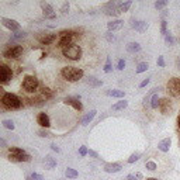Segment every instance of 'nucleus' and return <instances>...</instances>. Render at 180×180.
I'll use <instances>...</instances> for the list:
<instances>
[{
  "mask_svg": "<svg viewBox=\"0 0 180 180\" xmlns=\"http://www.w3.org/2000/svg\"><path fill=\"white\" fill-rule=\"evenodd\" d=\"M122 25H124L122 20H114V21L108 22V24H107V27H108L110 31H115V30H120Z\"/></svg>",
  "mask_w": 180,
  "mask_h": 180,
  "instance_id": "nucleus-19",
  "label": "nucleus"
},
{
  "mask_svg": "<svg viewBox=\"0 0 180 180\" xmlns=\"http://www.w3.org/2000/svg\"><path fill=\"white\" fill-rule=\"evenodd\" d=\"M128 106V101H125V100H121V101H117L115 104H112V107L111 108L114 110V111H118V110H122V108H125V107Z\"/></svg>",
  "mask_w": 180,
  "mask_h": 180,
  "instance_id": "nucleus-24",
  "label": "nucleus"
},
{
  "mask_svg": "<svg viewBox=\"0 0 180 180\" xmlns=\"http://www.w3.org/2000/svg\"><path fill=\"white\" fill-rule=\"evenodd\" d=\"M31 179H32V180H45L44 177H42L41 174H38V173H32V174H31Z\"/></svg>",
  "mask_w": 180,
  "mask_h": 180,
  "instance_id": "nucleus-42",
  "label": "nucleus"
},
{
  "mask_svg": "<svg viewBox=\"0 0 180 180\" xmlns=\"http://www.w3.org/2000/svg\"><path fill=\"white\" fill-rule=\"evenodd\" d=\"M127 180H142V174L141 173H135V174H128Z\"/></svg>",
  "mask_w": 180,
  "mask_h": 180,
  "instance_id": "nucleus-34",
  "label": "nucleus"
},
{
  "mask_svg": "<svg viewBox=\"0 0 180 180\" xmlns=\"http://www.w3.org/2000/svg\"><path fill=\"white\" fill-rule=\"evenodd\" d=\"M170 143H172V139L170 138H165L163 141H160L159 143H158V149L162 152H168L169 148H170Z\"/></svg>",
  "mask_w": 180,
  "mask_h": 180,
  "instance_id": "nucleus-17",
  "label": "nucleus"
},
{
  "mask_svg": "<svg viewBox=\"0 0 180 180\" xmlns=\"http://www.w3.org/2000/svg\"><path fill=\"white\" fill-rule=\"evenodd\" d=\"M61 75L69 82H78L83 78V70L78 69V68H73V66H65L62 68Z\"/></svg>",
  "mask_w": 180,
  "mask_h": 180,
  "instance_id": "nucleus-1",
  "label": "nucleus"
},
{
  "mask_svg": "<svg viewBox=\"0 0 180 180\" xmlns=\"http://www.w3.org/2000/svg\"><path fill=\"white\" fill-rule=\"evenodd\" d=\"M8 152L10 153H13V155H20V153H25L22 149H20V148H16V146H11L10 149H8Z\"/></svg>",
  "mask_w": 180,
  "mask_h": 180,
  "instance_id": "nucleus-33",
  "label": "nucleus"
},
{
  "mask_svg": "<svg viewBox=\"0 0 180 180\" xmlns=\"http://www.w3.org/2000/svg\"><path fill=\"white\" fill-rule=\"evenodd\" d=\"M132 28H134L135 31H138V32H143V31H146V28H148V22L146 21H135L134 24H132Z\"/></svg>",
  "mask_w": 180,
  "mask_h": 180,
  "instance_id": "nucleus-18",
  "label": "nucleus"
},
{
  "mask_svg": "<svg viewBox=\"0 0 180 180\" xmlns=\"http://www.w3.org/2000/svg\"><path fill=\"white\" fill-rule=\"evenodd\" d=\"M159 108H160V111H162V114H168V112L170 111L172 106H170V101H169V98H162V100H160Z\"/></svg>",
  "mask_w": 180,
  "mask_h": 180,
  "instance_id": "nucleus-15",
  "label": "nucleus"
},
{
  "mask_svg": "<svg viewBox=\"0 0 180 180\" xmlns=\"http://www.w3.org/2000/svg\"><path fill=\"white\" fill-rule=\"evenodd\" d=\"M21 53H22V48L20 47V45H11V47H8L7 49L3 52V56L7 59H17V58H20Z\"/></svg>",
  "mask_w": 180,
  "mask_h": 180,
  "instance_id": "nucleus-6",
  "label": "nucleus"
},
{
  "mask_svg": "<svg viewBox=\"0 0 180 180\" xmlns=\"http://www.w3.org/2000/svg\"><path fill=\"white\" fill-rule=\"evenodd\" d=\"M41 8L44 11V17L48 20H53L56 17V14L53 13V8L49 3H41Z\"/></svg>",
  "mask_w": 180,
  "mask_h": 180,
  "instance_id": "nucleus-10",
  "label": "nucleus"
},
{
  "mask_svg": "<svg viewBox=\"0 0 180 180\" xmlns=\"http://www.w3.org/2000/svg\"><path fill=\"white\" fill-rule=\"evenodd\" d=\"M106 94L107 96H111V97H118V98H121V97H124V94H125V93L122 92V90H107L106 92Z\"/></svg>",
  "mask_w": 180,
  "mask_h": 180,
  "instance_id": "nucleus-23",
  "label": "nucleus"
},
{
  "mask_svg": "<svg viewBox=\"0 0 180 180\" xmlns=\"http://www.w3.org/2000/svg\"><path fill=\"white\" fill-rule=\"evenodd\" d=\"M132 2L131 0H127L125 3H122V4H120V7H118V10H120V13H124V11H128V8L131 7Z\"/></svg>",
  "mask_w": 180,
  "mask_h": 180,
  "instance_id": "nucleus-27",
  "label": "nucleus"
},
{
  "mask_svg": "<svg viewBox=\"0 0 180 180\" xmlns=\"http://www.w3.org/2000/svg\"><path fill=\"white\" fill-rule=\"evenodd\" d=\"M79 153H80V156H84V155L89 153V151H87L86 146H80V149H79Z\"/></svg>",
  "mask_w": 180,
  "mask_h": 180,
  "instance_id": "nucleus-40",
  "label": "nucleus"
},
{
  "mask_svg": "<svg viewBox=\"0 0 180 180\" xmlns=\"http://www.w3.org/2000/svg\"><path fill=\"white\" fill-rule=\"evenodd\" d=\"M104 170H106L107 173H117V172L121 170V165L120 163H107V165L104 166Z\"/></svg>",
  "mask_w": 180,
  "mask_h": 180,
  "instance_id": "nucleus-16",
  "label": "nucleus"
},
{
  "mask_svg": "<svg viewBox=\"0 0 180 180\" xmlns=\"http://www.w3.org/2000/svg\"><path fill=\"white\" fill-rule=\"evenodd\" d=\"M168 90L173 97H180V79L179 78L170 79L168 83Z\"/></svg>",
  "mask_w": 180,
  "mask_h": 180,
  "instance_id": "nucleus-7",
  "label": "nucleus"
},
{
  "mask_svg": "<svg viewBox=\"0 0 180 180\" xmlns=\"http://www.w3.org/2000/svg\"><path fill=\"white\" fill-rule=\"evenodd\" d=\"M127 51L131 53H135V52H139L141 51V45L138 44V42H129L128 45H127Z\"/></svg>",
  "mask_w": 180,
  "mask_h": 180,
  "instance_id": "nucleus-22",
  "label": "nucleus"
},
{
  "mask_svg": "<svg viewBox=\"0 0 180 180\" xmlns=\"http://www.w3.org/2000/svg\"><path fill=\"white\" fill-rule=\"evenodd\" d=\"M176 66H177V69H180V56L176 59Z\"/></svg>",
  "mask_w": 180,
  "mask_h": 180,
  "instance_id": "nucleus-50",
  "label": "nucleus"
},
{
  "mask_svg": "<svg viewBox=\"0 0 180 180\" xmlns=\"http://www.w3.org/2000/svg\"><path fill=\"white\" fill-rule=\"evenodd\" d=\"M65 103L69 104V106H72L75 110H78V111H82V108H83V106H82V103L79 101L78 97H66L65 98Z\"/></svg>",
  "mask_w": 180,
  "mask_h": 180,
  "instance_id": "nucleus-13",
  "label": "nucleus"
},
{
  "mask_svg": "<svg viewBox=\"0 0 180 180\" xmlns=\"http://www.w3.org/2000/svg\"><path fill=\"white\" fill-rule=\"evenodd\" d=\"M2 103H3V106L7 107V108H18V107L21 106L20 98L17 97L16 94H13V93H4L2 97Z\"/></svg>",
  "mask_w": 180,
  "mask_h": 180,
  "instance_id": "nucleus-2",
  "label": "nucleus"
},
{
  "mask_svg": "<svg viewBox=\"0 0 180 180\" xmlns=\"http://www.w3.org/2000/svg\"><path fill=\"white\" fill-rule=\"evenodd\" d=\"M107 39H108V41L114 39V37H111V32H107Z\"/></svg>",
  "mask_w": 180,
  "mask_h": 180,
  "instance_id": "nucleus-51",
  "label": "nucleus"
},
{
  "mask_svg": "<svg viewBox=\"0 0 180 180\" xmlns=\"http://www.w3.org/2000/svg\"><path fill=\"white\" fill-rule=\"evenodd\" d=\"M177 125H179V128H180V115L177 117Z\"/></svg>",
  "mask_w": 180,
  "mask_h": 180,
  "instance_id": "nucleus-53",
  "label": "nucleus"
},
{
  "mask_svg": "<svg viewBox=\"0 0 180 180\" xmlns=\"http://www.w3.org/2000/svg\"><path fill=\"white\" fill-rule=\"evenodd\" d=\"M44 165H45V169H52V168H55V166H56V162H55V159H53L52 156L47 155L45 159H44Z\"/></svg>",
  "mask_w": 180,
  "mask_h": 180,
  "instance_id": "nucleus-21",
  "label": "nucleus"
},
{
  "mask_svg": "<svg viewBox=\"0 0 180 180\" xmlns=\"http://www.w3.org/2000/svg\"><path fill=\"white\" fill-rule=\"evenodd\" d=\"M11 76H13V72H11L10 68L6 66V65H2L0 66V82L3 84H6L11 79Z\"/></svg>",
  "mask_w": 180,
  "mask_h": 180,
  "instance_id": "nucleus-8",
  "label": "nucleus"
},
{
  "mask_svg": "<svg viewBox=\"0 0 180 180\" xmlns=\"http://www.w3.org/2000/svg\"><path fill=\"white\" fill-rule=\"evenodd\" d=\"M37 39H38L41 44H44V45H49V44H52V42L56 39V35H55V34L39 32V34H37Z\"/></svg>",
  "mask_w": 180,
  "mask_h": 180,
  "instance_id": "nucleus-9",
  "label": "nucleus"
},
{
  "mask_svg": "<svg viewBox=\"0 0 180 180\" xmlns=\"http://www.w3.org/2000/svg\"><path fill=\"white\" fill-rule=\"evenodd\" d=\"M165 39H166V42H168V44L169 45H172V44H173V42H174V39H173V37H172L170 35V34H166V35H165Z\"/></svg>",
  "mask_w": 180,
  "mask_h": 180,
  "instance_id": "nucleus-38",
  "label": "nucleus"
},
{
  "mask_svg": "<svg viewBox=\"0 0 180 180\" xmlns=\"http://www.w3.org/2000/svg\"><path fill=\"white\" fill-rule=\"evenodd\" d=\"M0 143H2L3 148H6V141H4V139H0Z\"/></svg>",
  "mask_w": 180,
  "mask_h": 180,
  "instance_id": "nucleus-52",
  "label": "nucleus"
},
{
  "mask_svg": "<svg viewBox=\"0 0 180 180\" xmlns=\"http://www.w3.org/2000/svg\"><path fill=\"white\" fill-rule=\"evenodd\" d=\"M158 65H159V66H165V61H163V56H159V58H158Z\"/></svg>",
  "mask_w": 180,
  "mask_h": 180,
  "instance_id": "nucleus-47",
  "label": "nucleus"
},
{
  "mask_svg": "<svg viewBox=\"0 0 180 180\" xmlns=\"http://www.w3.org/2000/svg\"><path fill=\"white\" fill-rule=\"evenodd\" d=\"M62 53H63V56H66L68 59H72V61H78V59H80L82 56V48L79 47V45H69V47L63 48L62 49Z\"/></svg>",
  "mask_w": 180,
  "mask_h": 180,
  "instance_id": "nucleus-3",
  "label": "nucleus"
},
{
  "mask_svg": "<svg viewBox=\"0 0 180 180\" xmlns=\"http://www.w3.org/2000/svg\"><path fill=\"white\" fill-rule=\"evenodd\" d=\"M104 72H106V73L111 72V62H110V59L107 61V63H106V68H104Z\"/></svg>",
  "mask_w": 180,
  "mask_h": 180,
  "instance_id": "nucleus-43",
  "label": "nucleus"
},
{
  "mask_svg": "<svg viewBox=\"0 0 180 180\" xmlns=\"http://www.w3.org/2000/svg\"><path fill=\"white\" fill-rule=\"evenodd\" d=\"M124 68H125V61H124V59H120V61H118V65H117V69L122 70Z\"/></svg>",
  "mask_w": 180,
  "mask_h": 180,
  "instance_id": "nucleus-39",
  "label": "nucleus"
},
{
  "mask_svg": "<svg viewBox=\"0 0 180 180\" xmlns=\"http://www.w3.org/2000/svg\"><path fill=\"white\" fill-rule=\"evenodd\" d=\"M149 80H151V78H146L145 80H142V82H141V84H139V87H145L146 84L149 83Z\"/></svg>",
  "mask_w": 180,
  "mask_h": 180,
  "instance_id": "nucleus-46",
  "label": "nucleus"
},
{
  "mask_svg": "<svg viewBox=\"0 0 180 180\" xmlns=\"http://www.w3.org/2000/svg\"><path fill=\"white\" fill-rule=\"evenodd\" d=\"M96 112H97V111H96V110H92V111H90L89 114H86V115H84V117H83V120H82V125H89V124L92 122V120H93V118L96 117Z\"/></svg>",
  "mask_w": 180,
  "mask_h": 180,
  "instance_id": "nucleus-20",
  "label": "nucleus"
},
{
  "mask_svg": "<svg viewBox=\"0 0 180 180\" xmlns=\"http://www.w3.org/2000/svg\"><path fill=\"white\" fill-rule=\"evenodd\" d=\"M139 156H141V153H132L131 156L128 158V163H134V162H137V160L139 159Z\"/></svg>",
  "mask_w": 180,
  "mask_h": 180,
  "instance_id": "nucleus-35",
  "label": "nucleus"
},
{
  "mask_svg": "<svg viewBox=\"0 0 180 180\" xmlns=\"http://www.w3.org/2000/svg\"><path fill=\"white\" fill-rule=\"evenodd\" d=\"M146 69H148V63H146V62H142V63L138 65V68L135 69V72H137V73H142V72H145Z\"/></svg>",
  "mask_w": 180,
  "mask_h": 180,
  "instance_id": "nucleus-29",
  "label": "nucleus"
},
{
  "mask_svg": "<svg viewBox=\"0 0 180 180\" xmlns=\"http://www.w3.org/2000/svg\"><path fill=\"white\" fill-rule=\"evenodd\" d=\"M87 84H89V86H92V87H98V86H101V84H103V82L98 80V79H96V78H89Z\"/></svg>",
  "mask_w": 180,
  "mask_h": 180,
  "instance_id": "nucleus-26",
  "label": "nucleus"
},
{
  "mask_svg": "<svg viewBox=\"0 0 180 180\" xmlns=\"http://www.w3.org/2000/svg\"><path fill=\"white\" fill-rule=\"evenodd\" d=\"M3 127L7 129H14V122L11 120H4L3 121Z\"/></svg>",
  "mask_w": 180,
  "mask_h": 180,
  "instance_id": "nucleus-32",
  "label": "nucleus"
},
{
  "mask_svg": "<svg viewBox=\"0 0 180 180\" xmlns=\"http://www.w3.org/2000/svg\"><path fill=\"white\" fill-rule=\"evenodd\" d=\"M39 135H41V137H44V138H48V137H51V134L48 131H44V129H41V131L38 132Z\"/></svg>",
  "mask_w": 180,
  "mask_h": 180,
  "instance_id": "nucleus-45",
  "label": "nucleus"
},
{
  "mask_svg": "<svg viewBox=\"0 0 180 180\" xmlns=\"http://www.w3.org/2000/svg\"><path fill=\"white\" fill-rule=\"evenodd\" d=\"M146 180H159V179H155V177H148Z\"/></svg>",
  "mask_w": 180,
  "mask_h": 180,
  "instance_id": "nucleus-54",
  "label": "nucleus"
},
{
  "mask_svg": "<svg viewBox=\"0 0 180 180\" xmlns=\"http://www.w3.org/2000/svg\"><path fill=\"white\" fill-rule=\"evenodd\" d=\"M166 4H168V0H158V2L155 3V8L160 10V8H163Z\"/></svg>",
  "mask_w": 180,
  "mask_h": 180,
  "instance_id": "nucleus-31",
  "label": "nucleus"
},
{
  "mask_svg": "<svg viewBox=\"0 0 180 180\" xmlns=\"http://www.w3.org/2000/svg\"><path fill=\"white\" fill-rule=\"evenodd\" d=\"M41 93H42V97H45V100H47V98H51V97H52V92H51L48 87H44Z\"/></svg>",
  "mask_w": 180,
  "mask_h": 180,
  "instance_id": "nucleus-30",
  "label": "nucleus"
},
{
  "mask_svg": "<svg viewBox=\"0 0 180 180\" xmlns=\"http://www.w3.org/2000/svg\"><path fill=\"white\" fill-rule=\"evenodd\" d=\"M25 35H27V34H25L24 31H17V32L14 34V38H24Z\"/></svg>",
  "mask_w": 180,
  "mask_h": 180,
  "instance_id": "nucleus-41",
  "label": "nucleus"
},
{
  "mask_svg": "<svg viewBox=\"0 0 180 180\" xmlns=\"http://www.w3.org/2000/svg\"><path fill=\"white\" fill-rule=\"evenodd\" d=\"M22 87L27 93H35L38 89V80L34 76H25L24 82H22Z\"/></svg>",
  "mask_w": 180,
  "mask_h": 180,
  "instance_id": "nucleus-4",
  "label": "nucleus"
},
{
  "mask_svg": "<svg viewBox=\"0 0 180 180\" xmlns=\"http://www.w3.org/2000/svg\"><path fill=\"white\" fill-rule=\"evenodd\" d=\"M51 148H52V151H55V152H59V151H61V149H59L58 146L55 145V143H52V145H51Z\"/></svg>",
  "mask_w": 180,
  "mask_h": 180,
  "instance_id": "nucleus-48",
  "label": "nucleus"
},
{
  "mask_svg": "<svg viewBox=\"0 0 180 180\" xmlns=\"http://www.w3.org/2000/svg\"><path fill=\"white\" fill-rule=\"evenodd\" d=\"M2 22H3V25H4L6 28H8V30H11V31H18L20 30V24L16 21V20H11V18H6V17H3Z\"/></svg>",
  "mask_w": 180,
  "mask_h": 180,
  "instance_id": "nucleus-11",
  "label": "nucleus"
},
{
  "mask_svg": "<svg viewBox=\"0 0 180 180\" xmlns=\"http://www.w3.org/2000/svg\"><path fill=\"white\" fill-rule=\"evenodd\" d=\"M89 155H90V156H93V158H98V155L94 151H89Z\"/></svg>",
  "mask_w": 180,
  "mask_h": 180,
  "instance_id": "nucleus-49",
  "label": "nucleus"
},
{
  "mask_svg": "<svg viewBox=\"0 0 180 180\" xmlns=\"http://www.w3.org/2000/svg\"><path fill=\"white\" fill-rule=\"evenodd\" d=\"M159 103H160V100H159V97H158L156 93H155V94H152V101H151V107H152V108H158V107H159Z\"/></svg>",
  "mask_w": 180,
  "mask_h": 180,
  "instance_id": "nucleus-28",
  "label": "nucleus"
},
{
  "mask_svg": "<svg viewBox=\"0 0 180 180\" xmlns=\"http://www.w3.org/2000/svg\"><path fill=\"white\" fill-rule=\"evenodd\" d=\"M68 11H69V3H63V6H62V8H61V13L62 14H66Z\"/></svg>",
  "mask_w": 180,
  "mask_h": 180,
  "instance_id": "nucleus-37",
  "label": "nucleus"
},
{
  "mask_svg": "<svg viewBox=\"0 0 180 180\" xmlns=\"http://www.w3.org/2000/svg\"><path fill=\"white\" fill-rule=\"evenodd\" d=\"M179 137H180V135H179Z\"/></svg>",
  "mask_w": 180,
  "mask_h": 180,
  "instance_id": "nucleus-55",
  "label": "nucleus"
},
{
  "mask_svg": "<svg viewBox=\"0 0 180 180\" xmlns=\"http://www.w3.org/2000/svg\"><path fill=\"white\" fill-rule=\"evenodd\" d=\"M65 176H66L68 179H76V177L79 176V173L75 170V169H72V168H68L66 170H65Z\"/></svg>",
  "mask_w": 180,
  "mask_h": 180,
  "instance_id": "nucleus-25",
  "label": "nucleus"
},
{
  "mask_svg": "<svg viewBox=\"0 0 180 180\" xmlns=\"http://www.w3.org/2000/svg\"><path fill=\"white\" fill-rule=\"evenodd\" d=\"M37 122L42 127V128H48L51 125V121H49V117H48L45 112H39L38 117H37Z\"/></svg>",
  "mask_w": 180,
  "mask_h": 180,
  "instance_id": "nucleus-14",
  "label": "nucleus"
},
{
  "mask_svg": "<svg viewBox=\"0 0 180 180\" xmlns=\"http://www.w3.org/2000/svg\"><path fill=\"white\" fill-rule=\"evenodd\" d=\"M160 31H162L163 35H166V34H168V32H166V21H165V20L162 21V25H160Z\"/></svg>",
  "mask_w": 180,
  "mask_h": 180,
  "instance_id": "nucleus-44",
  "label": "nucleus"
},
{
  "mask_svg": "<svg viewBox=\"0 0 180 180\" xmlns=\"http://www.w3.org/2000/svg\"><path fill=\"white\" fill-rule=\"evenodd\" d=\"M8 160H11V162H30L31 156L28 153H20V155L8 153Z\"/></svg>",
  "mask_w": 180,
  "mask_h": 180,
  "instance_id": "nucleus-12",
  "label": "nucleus"
},
{
  "mask_svg": "<svg viewBox=\"0 0 180 180\" xmlns=\"http://www.w3.org/2000/svg\"><path fill=\"white\" fill-rule=\"evenodd\" d=\"M59 35H61V39H59V42H58V47L59 48H62V49H63V48L72 45L73 37H75V32H73V31H62Z\"/></svg>",
  "mask_w": 180,
  "mask_h": 180,
  "instance_id": "nucleus-5",
  "label": "nucleus"
},
{
  "mask_svg": "<svg viewBox=\"0 0 180 180\" xmlns=\"http://www.w3.org/2000/svg\"><path fill=\"white\" fill-rule=\"evenodd\" d=\"M146 169H148V170H156V163L155 162H146Z\"/></svg>",
  "mask_w": 180,
  "mask_h": 180,
  "instance_id": "nucleus-36",
  "label": "nucleus"
}]
</instances>
